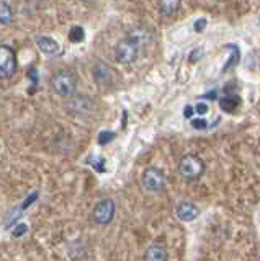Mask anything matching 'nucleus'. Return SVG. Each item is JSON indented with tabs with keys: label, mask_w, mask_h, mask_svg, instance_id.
Masks as SVG:
<instances>
[{
	"label": "nucleus",
	"mask_w": 260,
	"mask_h": 261,
	"mask_svg": "<svg viewBox=\"0 0 260 261\" xmlns=\"http://www.w3.org/2000/svg\"><path fill=\"white\" fill-rule=\"evenodd\" d=\"M51 88L59 97H72L77 88V77L69 69H59L51 77Z\"/></svg>",
	"instance_id": "1"
},
{
	"label": "nucleus",
	"mask_w": 260,
	"mask_h": 261,
	"mask_svg": "<svg viewBox=\"0 0 260 261\" xmlns=\"http://www.w3.org/2000/svg\"><path fill=\"white\" fill-rule=\"evenodd\" d=\"M139 43L136 41L133 36H129L125 39H121L118 44L115 46V51H113V56L115 60L120 64H133L136 59H138V52H139Z\"/></svg>",
	"instance_id": "2"
},
{
	"label": "nucleus",
	"mask_w": 260,
	"mask_h": 261,
	"mask_svg": "<svg viewBox=\"0 0 260 261\" xmlns=\"http://www.w3.org/2000/svg\"><path fill=\"white\" fill-rule=\"evenodd\" d=\"M166 175L161 168H155V167H149L142 171L141 175V184L142 188L149 193H159L164 188H166Z\"/></svg>",
	"instance_id": "3"
},
{
	"label": "nucleus",
	"mask_w": 260,
	"mask_h": 261,
	"mask_svg": "<svg viewBox=\"0 0 260 261\" xmlns=\"http://www.w3.org/2000/svg\"><path fill=\"white\" fill-rule=\"evenodd\" d=\"M203 170H204V165L200 157H196V155H191V154L185 155V157H182L179 162V171L187 181L198 180V178L201 176Z\"/></svg>",
	"instance_id": "4"
},
{
	"label": "nucleus",
	"mask_w": 260,
	"mask_h": 261,
	"mask_svg": "<svg viewBox=\"0 0 260 261\" xmlns=\"http://www.w3.org/2000/svg\"><path fill=\"white\" fill-rule=\"evenodd\" d=\"M17 72V54L10 46L0 44V80L10 79Z\"/></svg>",
	"instance_id": "5"
},
{
	"label": "nucleus",
	"mask_w": 260,
	"mask_h": 261,
	"mask_svg": "<svg viewBox=\"0 0 260 261\" xmlns=\"http://www.w3.org/2000/svg\"><path fill=\"white\" fill-rule=\"evenodd\" d=\"M92 217L95 224L98 225H108L115 217V203L113 199H101L100 203L95 204Z\"/></svg>",
	"instance_id": "6"
},
{
	"label": "nucleus",
	"mask_w": 260,
	"mask_h": 261,
	"mask_svg": "<svg viewBox=\"0 0 260 261\" xmlns=\"http://www.w3.org/2000/svg\"><path fill=\"white\" fill-rule=\"evenodd\" d=\"M113 75L115 72L110 67L103 62H98L93 67V80L97 82L100 87H108L113 82Z\"/></svg>",
	"instance_id": "7"
},
{
	"label": "nucleus",
	"mask_w": 260,
	"mask_h": 261,
	"mask_svg": "<svg viewBox=\"0 0 260 261\" xmlns=\"http://www.w3.org/2000/svg\"><path fill=\"white\" fill-rule=\"evenodd\" d=\"M200 216V209L191 203H180L177 206V217L183 222H191Z\"/></svg>",
	"instance_id": "8"
},
{
	"label": "nucleus",
	"mask_w": 260,
	"mask_h": 261,
	"mask_svg": "<svg viewBox=\"0 0 260 261\" xmlns=\"http://www.w3.org/2000/svg\"><path fill=\"white\" fill-rule=\"evenodd\" d=\"M35 43L38 46V49L43 54H46V56H54V54H58L61 49L58 41H54L49 36H36Z\"/></svg>",
	"instance_id": "9"
},
{
	"label": "nucleus",
	"mask_w": 260,
	"mask_h": 261,
	"mask_svg": "<svg viewBox=\"0 0 260 261\" xmlns=\"http://www.w3.org/2000/svg\"><path fill=\"white\" fill-rule=\"evenodd\" d=\"M182 0H159V12L162 17H174L180 10Z\"/></svg>",
	"instance_id": "10"
},
{
	"label": "nucleus",
	"mask_w": 260,
	"mask_h": 261,
	"mask_svg": "<svg viewBox=\"0 0 260 261\" xmlns=\"http://www.w3.org/2000/svg\"><path fill=\"white\" fill-rule=\"evenodd\" d=\"M144 261H167V251L161 245H150L144 253Z\"/></svg>",
	"instance_id": "11"
},
{
	"label": "nucleus",
	"mask_w": 260,
	"mask_h": 261,
	"mask_svg": "<svg viewBox=\"0 0 260 261\" xmlns=\"http://www.w3.org/2000/svg\"><path fill=\"white\" fill-rule=\"evenodd\" d=\"M239 103H241V98H239L237 95H231V97H224V98L220 100V106H221L223 111L232 113V111H236Z\"/></svg>",
	"instance_id": "12"
},
{
	"label": "nucleus",
	"mask_w": 260,
	"mask_h": 261,
	"mask_svg": "<svg viewBox=\"0 0 260 261\" xmlns=\"http://www.w3.org/2000/svg\"><path fill=\"white\" fill-rule=\"evenodd\" d=\"M13 18V13H12V9L10 5L7 2H0V23L2 25H9Z\"/></svg>",
	"instance_id": "13"
},
{
	"label": "nucleus",
	"mask_w": 260,
	"mask_h": 261,
	"mask_svg": "<svg viewBox=\"0 0 260 261\" xmlns=\"http://www.w3.org/2000/svg\"><path fill=\"white\" fill-rule=\"evenodd\" d=\"M85 38V31L82 26H72L69 30V41L71 43H82Z\"/></svg>",
	"instance_id": "14"
},
{
	"label": "nucleus",
	"mask_w": 260,
	"mask_h": 261,
	"mask_svg": "<svg viewBox=\"0 0 260 261\" xmlns=\"http://www.w3.org/2000/svg\"><path fill=\"white\" fill-rule=\"evenodd\" d=\"M113 139H115L113 130H101V133L98 134V137H97V141H98L100 146H107V144H110Z\"/></svg>",
	"instance_id": "15"
},
{
	"label": "nucleus",
	"mask_w": 260,
	"mask_h": 261,
	"mask_svg": "<svg viewBox=\"0 0 260 261\" xmlns=\"http://www.w3.org/2000/svg\"><path fill=\"white\" fill-rule=\"evenodd\" d=\"M22 211H23L22 208H20V209H13V211H12V214H10L9 217H7V221H5V229H10L12 225H15V224H17L18 217L22 216Z\"/></svg>",
	"instance_id": "16"
},
{
	"label": "nucleus",
	"mask_w": 260,
	"mask_h": 261,
	"mask_svg": "<svg viewBox=\"0 0 260 261\" xmlns=\"http://www.w3.org/2000/svg\"><path fill=\"white\" fill-rule=\"evenodd\" d=\"M88 163H90L97 171H100V173H103L105 171V159H101V157H95V159L90 157V159H88Z\"/></svg>",
	"instance_id": "17"
},
{
	"label": "nucleus",
	"mask_w": 260,
	"mask_h": 261,
	"mask_svg": "<svg viewBox=\"0 0 260 261\" xmlns=\"http://www.w3.org/2000/svg\"><path fill=\"white\" fill-rule=\"evenodd\" d=\"M191 127H195L198 130H203V129H208V122L204 118H193L191 119Z\"/></svg>",
	"instance_id": "18"
},
{
	"label": "nucleus",
	"mask_w": 260,
	"mask_h": 261,
	"mask_svg": "<svg viewBox=\"0 0 260 261\" xmlns=\"http://www.w3.org/2000/svg\"><path fill=\"white\" fill-rule=\"evenodd\" d=\"M28 232V225L26 224H17V227L13 229V232H12V235L13 237H22V235H25V233Z\"/></svg>",
	"instance_id": "19"
},
{
	"label": "nucleus",
	"mask_w": 260,
	"mask_h": 261,
	"mask_svg": "<svg viewBox=\"0 0 260 261\" xmlns=\"http://www.w3.org/2000/svg\"><path fill=\"white\" fill-rule=\"evenodd\" d=\"M36 199H38V191H35V193H31V194H30L28 198H26L25 201L22 203V206H20V208H22V209L25 211L26 208H28V206H31L33 203H35Z\"/></svg>",
	"instance_id": "20"
},
{
	"label": "nucleus",
	"mask_w": 260,
	"mask_h": 261,
	"mask_svg": "<svg viewBox=\"0 0 260 261\" xmlns=\"http://www.w3.org/2000/svg\"><path fill=\"white\" fill-rule=\"evenodd\" d=\"M208 109H210V108H208L206 103H201V101H200V103H198V105L195 106V113L200 114V116H203V114L208 113Z\"/></svg>",
	"instance_id": "21"
},
{
	"label": "nucleus",
	"mask_w": 260,
	"mask_h": 261,
	"mask_svg": "<svg viewBox=\"0 0 260 261\" xmlns=\"http://www.w3.org/2000/svg\"><path fill=\"white\" fill-rule=\"evenodd\" d=\"M204 26H206V20L204 18H200V20H196V23H195V30L196 31H201Z\"/></svg>",
	"instance_id": "22"
},
{
	"label": "nucleus",
	"mask_w": 260,
	"mask_h": 261,
	"mask_svg": "<svg viewBox=\"0 0 260 261\" xmlns=\"http://www.w3.org/2000/svg\"><path fill=\"white\" fill-rule=\"evenodd\" d=\"M28 77L33 80V87H35L36 82H38V71H36V69H31V71L28 72Z\"/></svg>",
	"instance_id": "23"
},
{
	"label": "nucleus",
	"mask_w": 260,
	"mask_h": 261,
	"mask_svg": "<svg viewBox=\"0 0 260 261\" xmlns=\"http://www.w3.org/2000/svg\"><path fill=\"white\" fill-rule=\"evenodd\" d=\"M193 113H195V108H191L190 105L185 106V109H183V114H185V118H188V119H191V116H193Z\"/></svg>",
	"instance_id": "24"
},
{
	"label": "nucleus",
	"mask_w": 260,
	"mask_h": 261,
	"mask_svg": "<svg viewBox=\"0 0 260 261\" xmlns=\"http://www.w3.org/2000/svg\"><path fill=\"white\" fill-rule=\"evenodd\" d=\"M200 54H201V49L198 47V49H195L193 54H190V62H196V59L200 57Z\"/></svg>",
	"instance_id": "25"
},
{
	"label": "nucleus",
	"mask_w": 260,
	"mask_h": 261,
	"mask_svg": "<svg viewBox=\"0 0 260 261\" xmlns=\"http://www.w3.org/2000/svg\"><path fill=\"white\" fill-rule=\"evenodd\" d=\"M215 97H216V92H211V93H208L204 98H215Z\"/></svg>",
	"instance_id": "26"
},
{
	"label": "nucleus",
	"mask_w": 260,
	"mask_h": 261,
	"mask_svg": "<svg viewBox=\"0 0 260 261\" xmlns=\"http://www.w3.org/2000/svg\"><path fill=\"white\" fill-rule=\"evenodd\" d=\"M82 2H93V0H82Z\"/></svg>",
	"instance_id": "27"
}]
</instances>
